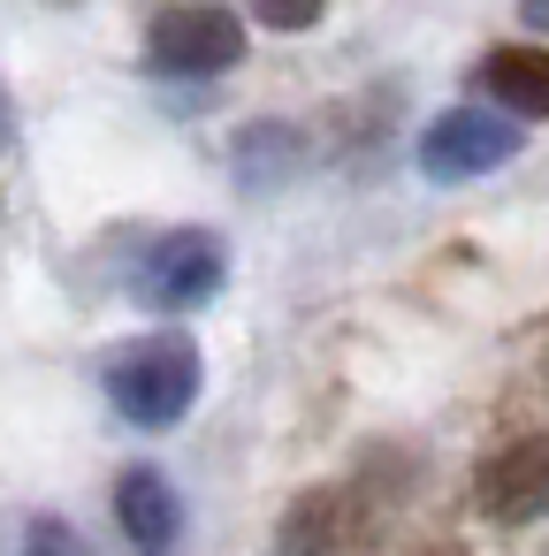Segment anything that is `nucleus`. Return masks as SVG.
I'll return each instance as SVG.
<instances>
[{"label": "nucleus", "instance_id": "f257e3e1", "mask_svg": "<svg viewBox=\"0 0 549 556\" xmlns=\"http://www.w3.org/2000/svg\"><path fill=\"white\" fill-rule=\"evenodd\" d=\"M207 389V351L184 336V328H153V336H130L108 351V396L130 427L161 434L176 427Z\"/></svg>", "mask_w": 549, "mask_h": 556}, {"label": "nucleus", "instance_id": "f03ea898", "mask_svg": "<svg viewBox=\"0 0 549 556\" xmlns=\"http://www.w3.org/2000/svg\"><path fill=\"white\" fill-rule=\"evenodd\" d=\"M245 62V24L222 0H169L146 24V70L161 77H222Z\"/></svg>", "mask_w": 549, "mask_h": 556}, {"label": "nucleus", "instance_id": "7ed1b4c3", "mask_svg": "<svg viewBox=\"0 0 549 556\" xmlns=\"http://www.w3.org/2000/svg\"><path fill=\"white\" fill-rule=\"evenodd\" d=\"M382 533L374 518V495L351 488V480H321V488H298L275 518V556H366Z\"/></svg>", "mask_w": 549, "mask_h": 556}, {"label": "nucleus", "instance_id": "20e7f679", "mask_svg": "<svg viewBox=\"0 0 549 556\" xmlns=\"http://www.w3.org/2000/svg\"><path fill=\"white\" fill-rule=\"evenodd\" d=\"M519 146H526V123H511L496 108H442L420 130V176L427 184H481L503 161H519Z\"/></svg>", "mask_w": 549, "mask_h": 556}, {"label": "nucleus", "instance_id": "39448f33", "mask_svg": "<svg viewBox=\"0 0 549 556\" xmlns=\"http://www.w3.org/2000/svg\"><path fill=\"white\" fill-rule=\"evenodd\" d=\"M222 275H229V260H222V237L214 229H169L146 260H138V298L153 305V313H191V305H207L214 290H222Z\"/></svg>", "mask_w": 549, "mask_h": 556}, {"label": "nucleus", "instance_id": "423d86ee", "mask_svg": "<svg viewBox=\"0 0 549 556\" xmlns=\"http://www.w3.org/2000/svg\"><path fill=\"white\" fill-rule=\"evenodd\" d=\"M473 503H481L496 526H534V518H549V434L503 442V450L473 472Z\"/></svg>", "mask_w": 549, "mask_h": 556}, {"label": "nucleus", "instance_id": "0eeeda50", "mask_svg": "<svg viewBox=\"0 0 549 556\" xmlns=\"http://www.w3.org/2000/svg\"><path fill=\"white\" fill-rule=\"evenodd\" d=\"M481 92L496 115L511 123H549V47L541 39H519V47H496L481 62Z\"/></svg>", "mask_w": 549, "mask_h": 556}, {"label": "nucleus", "instance_id": "6e6552de", "mask_svg": "<svg viewBox=\"0 0 549 556\" xmlns=\"http://www.w3.org/2000/svg\"><path fill=\"white\" fill-rule=\"evenodd\" d=\"M115 526H123V541H130V548H146V556L176 548L184 503H176L169 472H153V465H130V472L115 480Z\"/></svg>", "mask_w": 549, "mask_h": 556}, {"label": "nucleus", "instance_id": "1a4fd4ad", "mask_svg": "<svg viewBox=\"0 0 549 556\" xmlns=\"http://www.w3.org/2000/svg\"><path fill=\"white\" fill-rule=\"evenodd\" d=\"M237 176L252 184V191H275V184H290V168H298V130L290 123H252V130H237Z\"/></svg>", "mask_w": 549, "mask_h": 556}, {"label": "nucleus", "instance_id": "9d476101", "mask_svg": "<svg viewBox=\"0 0 549 556\" xmlns=\"http://www.w3.org/2000/svg\"><path fill=\"white\" fill-rule=\"evenodd\" d=\"M252 9V24H267V31H313L321 16H328V0H245Z\"/></svg>", "mask_w": 549, "mask_h": 556}, {"label": "nucleus", "instance_id": "9b49d317", "mask_svg": "<svg viewBox=\"0 0 549 556\" xmlns=\"http://www.w3.org/2000/svg\"><path fill=\"white\" fill-rule=\"evenodd\" d=\"M24 541H32V556H77V533H70L62 518H32Z\"/></svg>", "mask_w": 549, "mask_h": 556}, {"label": "nucleus", "instance_id": "f8f14e48", "mask_svg": "<svg viewBox=\"0 0 549 556\" xmlns=\"http://www.w3.org/2000/svg\"><path fill=\"white\" fill-rule=\"evenodd\" d=\"M519 24H526L534 39H549V0H519Z\"/></svg>", "mask_w": 549, "mask_h": 556}, {"label": "nucleus", "instance_id": "ddd939ff", "mask_svg": "<svg viewBox=\"0 0 549 556\" xmlns=\"http://www.w3.org/2000/svg\"><path fill=\"white\" fill-rule=\"evenodd\" d=\"M0 153H9V100H0Z\"/></svg>", "mask_w": 549, "mask_h": 556}, {"label": "nucleus", "instance_id": "4468645a", "mask_svg": "<svg viewBox=\"0 0 549 556\" xmlns=\"http://www.w3.org/2000/svg\"><path fill=\"white\" fill-rule=\"evenodd\" d=\"M54 9H77V0H54Z\"/></svg>", "mask_w": 549, "mask_h": 556}]
</instances>
